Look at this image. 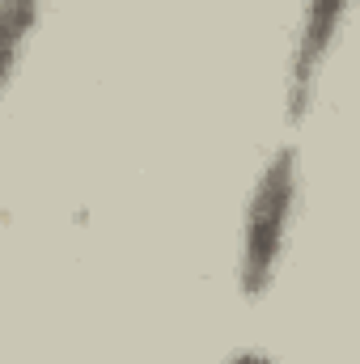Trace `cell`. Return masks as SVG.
I'll list each match as a JSON object with an SVG mask.
<instances>
[{
	"label": "cell",
	"instance_id": "cell-2",
	"mask_svg": "<svg viewBox=\"0 0 360 364\" xmlns=\"http://www.w3.org/2000/svg\"><path fill=\"white\" fill-rule=\"evenodd\" d=\"M352 0H305L301 4V21H297V38H292V55H288V85H284V119L288 123H305L327 60L335 55V43L344 34Z\"/></svg>",
	"mask_w": 360,
	"mask_h": 364
},
{
	"label": "cell",
	"instance_id": "cell-1",
	"mask_svg": "<svg viewBox=\"0 0 360 364\" xmlns=\"http://www.w3.org/2000/svg\"><path fill=\"white\" fill-rule=\"evenodd\" d=\"M301 203V153L280 144L255 174L246 212H242V246H238V288L246 301H263L288 255V233Z\"/></svg>",
	"mask_w": 360,
	"mask_h": 364
},
{
	"label": "cell",
	"instance_id": "cell-4",
	"mask_svg": "<svg viewBox=\"0 0 360 364\" xmlns=\"http://www.w3.org/2000/svg\"><path fill=\"white\" fill-rule=\"evenodd\" d=\"M225 364H275V360H271V352H263V348H242V352H233Z\"/></svg>",
	"mask_w": 360,
	"mask_h": 364
},
{
	"label": "cell",
	"instance_id": "cell-3",
	"mask_svg": "<svg viewBox=\"0 0 360 364\" xmlns=\"http://www.w3.org/2000/svg\"><path fill=\"white\" fill-rule=\"evenodd\" d=\"M43 4L47 0H0V97L13 90L17 68L43 26Z\"/></svg>",
	"mask_w": 360,
	"mask_h": 364
}]
</instances>
